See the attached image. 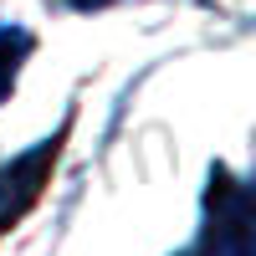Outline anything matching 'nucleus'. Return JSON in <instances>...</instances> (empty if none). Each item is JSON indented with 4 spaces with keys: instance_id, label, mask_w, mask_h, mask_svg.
<instances>
[{
    "instance_id": "4",
    "label": "nucleus",
    "mask_w": 256,
    "mask_h": 256,
    "mask_svg": "<svg viewBox=\"0 0 256 256\" xmlns=\"http://www.w3.org/2000/svg\"><path fill=\"white\" fill-rule=\"evenodd\" d=\"M72 6H102V0H72Z\"/></svg>"
},
{
    "instance_id": "3",
    "label": "nucleus",
    "mask_w": 256,
    "mask_h": 256,
    "mask_svg": "<svg viewBox=\"0 0 256 256\" xmlns=\"http://www.w3.org/2000/svg\"><path fill=\"white\" fill-rule=\"evenodd\" d=\"M26 56H31V36L20 26H0V102L10 98V82H16Z\"/></svg>"
},
{
    "instance_id": "1",
    "label": "nucleus",
    "mask_w": 256,
    "mask_h": 256,
    "mask_svg": "<svg viewBox=\"0 0 256 256\" xmlns=\"http://www.w3.org/2000/svg\"><path fill=\"white\" fill-rule=\"evenodd\" d=\"M52 159H56V138L26 148L16 164L0 169V236L41 200V190H46V180H52Z\"/></svg>"
},
{
    "instance_id": "2",
    "label": "nucleus",
    "mask_w": 256,
    "mask_h": 256,
    "mask_svg": "<svg viewBox=\"0 0 256 256\" xmlns=\"http://www.w3.org/2000/svg\"><path fill=\"white\" fill-rule=\"evenodd\" d=\"M205 256H256L251 251V200H246V184H236V180H220V190H216Z\"/></svg>"
}]
</instances>
